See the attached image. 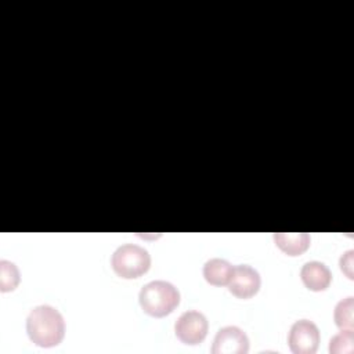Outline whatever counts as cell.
<instances>
[{
  "mask_svg": "<svg viewBox=\"0 0 354 354\" xmlns=\"http://www.w3.org/2000/svg\"><path fill=\"white\" fill-rule=\"evenodd\" d=\"M300 278L307 289L314 292L325 290L332 282L330 270L321 261H307L300 270Z\"/></svg>",
  "mask_w": 354,
  "mask_h": 354,
  "instance_id": "obj_8",
  "label": "cell"
},
{
  "mask_svg": "<svg viewBox=\"0 0 354 354\" xmlns=\"http://www.w3.org/2000/svg\"><path fill=\"white\" fill-rule=\"evenodd\" d=\"M274 241L288 256H299L308 249L311 238L307 232H275Z\"/></svg>",
  "mask_w": 354,
  "mask_h": 354,
  "instance_id": "obj_9",
  "label": "cell"
},
{
  "mask_svg": "<svg viewBox=\"0 0 354 354\" xmlns=\"http://www.w3.org/2000/svg\"><path fill=\"white\" fill-rule=\"evenodd\" d=\"M353 311H354V297L353 296H348L336 304L333 318H335V324L339 329L353 330V326H354Z\"/></svg>",
  "mask_w": 354,
  "mask_h": 354,
  "instance_id": "obj_11",
  "label": "cell"
},
{
  "mask_svg": "<svg viewBox=\"0 0 354 354\" xmlns=\"http://www.w3.org/2000/svg\"><path fill=\"white\" fill-rule=\"evenodd\" d=\"M209 324L206 317L196 310H189L183 313L176 324L174 332L176 336L185 344H199L207 335Z\"/></svg>",
  "mask_w": 354,
  "mask_h": 354,
  "instance_id": "obj_5",
  "label": "cell"
},
{
  "mask_svg": "<svg viewBox=\"0 0 354 354\" xmlns=\"http://www.w3.org/2000/svg\"><path fill=\"white\" fill-rule=\"evenodd\" d=\"M19 283V271L17 266L8 260H0V290H14Z\"/></svg>",
  "mask_w": 354,
  "mask_h": 354,
  "instance_id": "obj_12",
  "label": "cell"
},
{
  "mask_svg": "<svg viewBox=\"0 0 354 354\" xmlns=\"http://www.w3.org/2000/svg\"><path fill=\"white\" fill-rule=\"evenodd\" d=\"M232 264L224 259H210L203 266L205 279L214 286H224L228 283L232 274Z\"/></svg>",
  "mask_w": 354,
  "mask_h": 354,
  "instance_id": "obj_10",
  "label": "cell"
},
{
  "mask_svg": "<svg viewBox=\"0 0 354 354\" xmlns=\"http://www.w3.org/2000/svg\"><path fill=\"white\" fill-rule=\"evenodd\" d=\"M260 283L261 278L257 270L248 264H239L234 267L227 285L234 296L239 299H249L259 292Z\"/></svg>",
  "mask_w": 354,
  "mask_h": 354,
  "instance_id": "obj_7",
  "label": "cell"
},
{
  "mask_svg": "<svg viewBox=\"0 0 354 354\" xmlns=\"http://www.w3.org/2000/svg\"><path fill=\"white\" fill-rule=\"evenodd\" d=\"M354 333L353 330H342L335 335L329 342L330 354H351L354 351Z\"/></svg>",
  "mask_w": 354,
  "mask_h": 354,
  "instance_id": "obj_13",
  "label": "cell"
},
{
  "mask_svg": "<svg viewBox=\"0 0 354 354\" xmlns=\"http://www.w3.org/2000/svg\"><path fill=\"white\" fill-rule=\"evenodd\" d=\"M111 266L119 277L133 279L144 275L149 270L151 256L140 245L124 243L112 253Z\"/></svg>",
  "mask_w": 354,
  "mask_h": 354,
  "instance_id": "obj_3",
  "label": "cell"
},
{
  "mask_svg": "<svg viewBox=\"0 0 354 354\" xmlns=\"http://www.w3.org/2000/svg\"><path fill=\"white\" fill-rule=\"evenodd\" d=\"M249 351L248 335L238 326L220 328L214 336L213 354H246Z\"/></svg>",
  "mask_w": 354,
  "mask_h": 354,
  "instance_id": "obj_6",
  "label": "cell"
},
{
  "mask_svg": "<svg viewBox=\"0 0 354 354\" xmlns=\"http://www.w3.org/2000/svg\"><path fill=\"white\" fill-rule=\"evenodd\" d=\"M26 333L36 346H57L65 335L64 317L57 308L48 304L36 306L26 317Z\"/></svg>",
  "mask_w": 354,
  "mask_h": 354,
  "instance_id": "obj_1",
  "label": "cell"
},
{
  "mask_svg": "<svg viewBox=\"0 0 354 354\" xmlns=\"http://www.w3.org/2000/svg\"><path fill=\"white\" fill-rule=\"evenodd\" d=\"M353 257H354V250L350 249L347 252H344L339 260V266L340 270L346 274V277L348 279H353Z\"/></svg>",
  "mask_w": 354,
  "mask_h": 354,
  "instance_id": "obj_14",
  "label": "cell"
},
{
  "mask_svg": "<svg viewBox=\"0 0 354 354\" xmlns=\"http://www.w3.org/2000/svg\"><path fill=\"white\" fill-rule=\"evenodd\" d=\"M138 301L148 315L160 318L169 315L178 306L180 292L167 281H151L141 288Z\"/></svg>",
  "mask_w": 354,
  "mask_h": 354,
  "instance_id": "obj_2",
  "label": "cell"
},
{
  "mask_svg": "<svg viewBox=\"0 0 354 354\" xmlns=\"http://www.w3.org/2000/svg\"><path fill=\"white\" fill-rule=\"evenodd\" d=\"M288 344L295 354H314L319 344L318 326L310 319L295 321L289 329Z\"/></svg>",
  "mask_w": 354,
  "mask_h": 354,
  "instance_id": "obj_4",
  "label": "cell"
}]
</instances>
